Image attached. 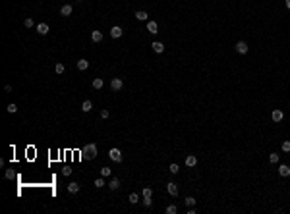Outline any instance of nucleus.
I'll use <instances>...</instances> for the list:
<instances>
[{
  "label": "nucleus",
  "instance_id": "18",
  "mask_svg": "<svg viewBox=\"0 0 290 214\" xmlns=\"http://www.w3.org/2000/svg\"><path fill=\"white\" fill-rule=\"evenodd\" d=\"M136 18L139 19V21H145V19L149 18V14H147V12H143V10H137V12H136Z\"/></svg>",
  "mask_w": 290,
  "mask_h": 214
},
{
  "label": "nucleus",
  "instance_id": "17",
  "mask_svg": "<svg viewBox=\"0 0 290 214\" xmlns=\"http://www.w3.org/2000/svg\"><path fill=\"white\" fill-rule=\"evenodd\" d=\"M89 68V62L85 60V58H81V60H77V69H81V72H85V69Z\"/></svg>",
  "mask_w": 290,
  "mask_h": 214
},
{
  "label": "nucleus",
  "instance_id": "13",
  "mask_svg": "<svg viewBox=\"0 0 290 214\" xmlns=\"http://www.w3.org/2000/svg\"><path fill=\"white\" fill-rule=\"evenodd\" d=\"M91 41L93 43H101V41H103V33L101 31H91Z\"/></svg>",
  "mask_w": 290,
  "mask_h": 214
},
{
  "label": "nucleus",
  "instance_id": "32",
  "mask_svg": "<svg viewBox=\"0 0 290 214\" xmlns=\"http://www.w3.org/2000/svg\"><path fill=\"white\" fill-rule=\"evenodd\" d=\"M143 204H145L147 208H149L151 204H153V201H151V197H143Z\"/></svg>",
  "mask_w": 290,
  "mask_h": 214
},
{
  "label": "nucleus",
  "instance_id": "36",
  "mask_svg": "<svg viewBox=\"0 0 290 214\" xmlns=\"http://www.w3.org/2000/svg\"><path fill=\"white\" fill-rule=\"evenodd\" d=\"M62 174H64V176H70V174H72V170H70V168H64Z\"/></svg>",
  "mask_w": 290,
  "mask_h": 214
},
{
  "label": "nucleus",
  "instance_id": "34",
  "mask_svg": "<svg viewBox=\"0 0 290 214\" xmlns=\"http://www.w3.org/2000/svg\"><path fill=\"white\" fill-rule=\"evenodd\" d=\"M108 116H110V112H108V110H105V108L101 110V118H103V120H107Z\"/></svg>",
  "mask_w": 290,
  "mask_h": 214
},
{
  "label": "nucleus",
  "instance_id": "30",
  "mask_svg": "<svg viewBox=\"0 0 290 214\" xmlns=\"http://www.w3.org/2000/svg\"><path fill=\"white\" fill-rule=\"evenodd\" d=\"M23 25H25L27 29H29V27H33L35 23H33V19H31V18H27V19H23Z\"/></svg>",
  "mask_w": 290,
  "mask_h": 214
},
{
  "label": "nucleus",
  "instance_id": "37",
  "mask_svg": "<svg viewBox=\"0 0 290 214\" xmlns=\"http://www.w3.org/2000/svg\"><path fill=\"white\" fill-rule=\"evenodd\" d=\"M284 4H286V8L290 10V0H286V2H284Z\"/></svg>",
  "mask_w": 290,
  "mask_h": 214
},
{
  "label": "nucleus",
  "instance_id": "27",
  "mask_svg": "<svg viewBox=\"0 0 290 214\" xmlns=\"http://www.w3.org/2000/svg\"><path fill=\"white\" fill-rule=\"evenodd\" d=\"M6 110H8V112H10V114H16V112H18V106H16L14 102H10V104L6 106Z\"/></svg>",
  "mask_w": 290,
  "mask_h": 214
},
{
  "label": "nucleus",
  "instance_id": "20",
  "mask_svg": "<svg viewBox=\"0 0 290 214\" xmlns=\"http://www.w3.org/2000/svg\"><path fill=\"white\" fill-rule=\"evenodd\" d=\"M101 176H103V178H110V176H112V170H110L108 166H103L101 168Z\"/></svg>",
  "mask_w": 290,
  "mask_h": 214
},
{
  "label": "nucleus",
  "instance_id": "6",
  "mask_svg": "<svg viewBox=\"0 0 290 214\" xmlns=\"http://www.w3.org/2000/svg\"><path fill=\"white\" fill-rule=\"evenodd\" d=\"M151 48H153L157 54H162V52H165V44H162L161 41H155V43H151Z\"/></svg>",
  "mask_w": 290,
  "mask_h": 214
},
{
  "label": "nucleus",
  "instance_id": "12",
  "mask_svg": "<svg viewBox=\"0 0 290 214\" xmlns=\"http://www.w3.org/2000/svg\"><path fill=\"white\" fill-rule=\"evenodd\" d=\"M37 33H39V35H47V33H48V25H47V23H37Z\"/></svg>",
  "mask_w": 290,
  "mask_h": 214
},
{
  "label": "nucleus",
  "instance_id": "26",
  "mask_svg": "<svg viewBox=\"0 0 290 214\" xmlns=\"http://www.w3.org/2000/svg\"><path fill=\"white\" fill-rule=\"evenodd\" d=\"M176 212H178L176 204H168V207H166V214H176Z\"/></svg>",
  "mask_w": 290,
  "mask_h": 214
},
{
  "label": "nucleus",
  "instance_id": "31",
  "mask_svg": "<svg viewBox=\"0 0 290 214\" xmlns=\"http://www.w3.org/2000/svg\"><path fill=\"white\" fill-rule=\"evenodd\" d=\"M283 151L284 153H290V141H283Z\"/></svg>",
  "mask_w": 290,
  "mask_h": 214
},
{
  "label": "nucleus",
  "instance_id": "10",
  "mask_svg": "<svg viewBox=\"0 0 290 214\" xmlns=\"http://www.w3.org/2000/svg\"><path fill=\"white\" fill-rule=\"evenodd\" d=\"M72 12H73V8L70 6V4H64V6L60 8V15H64V18H66V15H72Z\"/></svg>",
  "mask_w": 290,
  "mask_h": 214
},
{
  "label": "nucleus",
  "instance_id": "7",
  "mask_svg": "<svg viewBox=\"0 0 290 214\" xmlns=\"http://www.w3.org/2000/svg\"><path fill=\"white\" fill-rule=\"evenodd\" d=\"M283 118H284L283 110H279V108L273 110V114H271V120H273V122H283Z\"/></svg>",
  "mask_w": 290,
  "mask_h": 214
},
{
  "label": "nucleus",
  "instance_id": "3",
  "mask_svg": "<svg viewBox=\"0 0 290 214\" xmlns=\"http://www.w3.org/2000/svg\"><path fill=\"white\" fill-rule=\"evenodd\" d=\"M122 87H124V81H122L120 77H114V79L110 81V89H112V91H122Z\"/></svg>",
  "mask_w": 290,
  "mask_h": 214
},
{
  "label": "nucleus",
  "instance_id": "14",
  "mask_svg": "<svg viewBox=\"0 0 290 214\" xmlns=\"http://www.w3.org/2000/svg\"><path fill=\"white\" fill-rule=\"evenodd\" d=\"M108 189H112V191H116V189H120V179L118 178H112L108 183Z\"/></svg>",
  "mask_w": 290,
  "mask_h": 214
},
{
  "label": "nucleus",
  "instance_id": "19",
  "mask_svg": "<svg viewBox=\"0 0 290 214\" xmlns=\"http://www.w3.org/2000/svg\"><path fill=\"white\" fill-rule=\"evenodd\" d=\"M81 110H83V112H91V110H93L91 100H83V104H81Z\"/></svg>",
  "mask_w": 290,
  "mask_h": 214
},
{
  "label": "nucleus",
  "instance_id": "4",
  "mask_svg": "<svg viewBox=\"0 0 290 214\" xmlns=\"http://www.w3.org/2000/svg\"><path fill=\"white\" fill-rule=\"evenodd\" d=\"M248 50H250L248 43H244V41H238V43H236V52H238V54H246Z\"/></svg>",
  "mask_w": 290,
  "mask_h": 214
},
{
  "label": "nucleus",
  "instance_id": "29",
  "mask_svg": "<svg viewBox=\"0 0 290 214\" xmlns=\"http://www.w3.org/2000/svg\"><path fill=\"white\" fill-rule=\"evenodd\" d=\"M168 172H170V174H178V172H180V166H178V164H170Z\"/></svg>",
  "mask_w": 290,
  "mask_h": 214
},
{
  "label": "nucleus",
  "instance_id": "9",
  "mask_svg": "<svg viewBox=\"0 0 290 214\" xmlns=\"http://www.w3.org/2000/svg\"><path fill=\"white\" fill-rule=\"evenodd\" d=\"M166 191H168V195H172V197H176V195H178V187H176V183H172V182H168V183H166Z\"/></svg>",
  "mask_w": 290,
  "mask_h": 214
},
{
  "label": "nucleus",
  "instance_id": "23",
  "mask_svg": "<svg viewBox=\"0 0 290 214\" xmlns=\"http://www.w3.org/2000/svg\"><path fill=\"white\" fill-rule=\"evenodd\" d=\"M103 85H105V81L101 79V77H97V79H93V87H95V89H103Z\"/></svg>",
  "mask_w": 290,
  "mask_h": 214
},
{
  "label": "nucleus",
  "instance_id": "24",
  "mask_svg": "<svg viewBox=\"0 0 290 214\" xmlns=\"http://www.w3.org/2000/svg\"><path fill=\"white\" fill-rule=\"evenodd\" d=\"M128 199H130V203H132V204L139 203V195H137V193H130V197H128Z\"/></svg>",
  "mask_w": 290,
  "mask_h": 214
},
{
  "label": "nucleus",
  "instance_id": "25",
  "mask_svg": "<svg viewBox=\"0 0 290 214\" xmlns=\"http://www.w3.org/2000/svg\"><path fill=\"white\" fill-rule=\"evenodd\" d=\"M93 185H95V187H105V178H103V176H101V178H97L95 179V182H93Z\"/></svg>",
  "mask_w": 290,
  "mask_h": 214
},
{
  "label": "nucleus",
  "instance_id": "33",
  "mask_svg": "<svg viewBox=\"0 0 290 214\" xmlns=\"http://www.w3.org/2000/svg\"><path fill=\"white\" fill-rule=\"evenodd\" d=\"M151 195H153L151 187H143V197H151Z\"/></svg>",
  "mask_w": 290,
  "mask_h": 214
},
{
  "label": "nucleus",
  "instance_id": "28",
  "mask_svg": "<svg viewBox=\"0 0 290 214\" xmlns=\"http://www.w3.org/2000/svg\"><path fill=\"white\" fill-rule=\"evenodd\" d=\"M64 69H66V68H64V64H60V62L54 66V72L58 73V75H60V73H64Z\"/></svg>",
  "mask_w": 290,
  "mask_h": 214
},
{
  "label": "nucleus",
  "instance_id": "11",
  "mask_svg": "<svg viewBox=\"0 0 290 214\" xmlns=\"http://www.w3.org/2000/svg\"><path fill=\"white\" fill-rule=\"evenodd\" d=\"M279 174L283 176V178H288V176H290V166H286V164H280V166H279Z\"/></svg>",
  "mask_w": 290,
  "mask_h": 214
},
{
  "label": "nucleus",
  "instance_id": "2",
  "mask_svg": "<svg viewBox=\"0 0 290 214\" xmlns=\"http://www.w3.org/2000/svg\"><path fill=\"white\" fill-rule=\"evenodd\" d=\"M108 156H110V160H112V162H118V164H120L122 158H124L122 153H120V149H110L108 151Z\"/></svg>",
  "mask_w": 290,
  "mask_h": 214
},
{
  "label": "nucleus",
  "instance_id": "5",
  "mask_svg": "<svg viewBox=\"0 0 290 214\" xmlns=\"http://www.w3.org/2000/svg\"><path fill=\"white\" fill-rule=\"evenodd\" d=\"M122 35H124V31H122L120 25H114L112 29H110V37H112V39H120Z\"/></svg>",
  "mask_w": 290,
  "mask_h": 214
},
{
  "label": "nucleus",
  "instance_id": "35",
  "mask_svg": "<svg viewBox=\"0 0 290 214\" xmlns=\"http://www.w3.org/2000/svg\"><path fill=\"white\" fill-rule=\"evenodd\" d=\"M4 178H6V179H12V178H14V172H12V170H6V174H4Z\"/></svg>",
  "mask_w": 290,
  "mask_h": 214
},
{
  "label": "nucleus",
  "instance_id": "21",
  "mask_svg": "<svg viewBox=\"0 0 290 214\" xmlns=\"http://www.w3.org/2000/svg\"><path fill=\"white\" fill-rule=\"evenodd\" d=\"M279 160H280V156L277 154V153H271V154H269V162H271V164H279Z\"/></svg>",
  "mask_w": 290,
  "mask_h": 214
},
{
  "label": "nucleus",
  "instance_id": "16",
  "mask_svg": "<svg viewBox=\"0 0 290 214\" xmlns=\"http://www.w3.org/2000/svg\"><path fill=\"white\" fill-rule=\"evenodd\" d=\"M195 164H197V156H194V154H190L186 158V166H190V168H194Z\"/></svg>",
  "mask_w": 290,
  "mask_h": 214
},
{
  "label": "nucleus",
  "instance_id": "22",
  "mask_svg": "<svg viewBox=\"0 0 290 214\" xmlns=\"http://www.w3.org/2000/svg\"><path fill=\"white\" fill-rule=\"evenodd\" d=\"M184 203H186V207H195V203H197V201H195V197H186V199H184Z\"/></svg>",
  "mask_w": 290,
  "mask_h": 214
},
{
  "label": "nucleus",
  "instance_id": "15",
  "mask_svg": "<svg viewBox=\"0 0 290 214\" xmlns=\"http://www.w3.org/2000/svg\"><path fill=\"white\" fill-rule=\"evenodd\" d=\"M77 191H79V183H76V182L68 183V193H72V195H76Z\"/></svg>",
  "mask_w": 290,
  "mask_h": 214
},
{
  "label": "nucleus",
  "instance_id": "8",
  "mask_svg": "<svg viewBox=\"0 0 290 214\" xmlns=\"http://www.w3.org/2000/svg\"><path fill=\"white\" fill-rule=\"evenodd\" d=\"M159 29V25H157V21H153V19H151V21H147V31L151 33V35H157V31Z\"/></svg>",
  "mask_w": 290,
  "mask_h": 214
},
{
  "label": "nucleus",
  "instance_id": "1",
  "mask_svg": "<svg viewBox=\"0 0 290 214\" xmlns=\"http://www.w3.org/2000/svg\"><path fill=\"white\" fill-rule=\"evenodd\" d=\"M81 154H83V158L93 160V158L97 156V145H95V143H89V145H85L83 151H81Z\"/></svg>",
  "mask_w": 290,
  "mask_h": 214
}]
</instances>
